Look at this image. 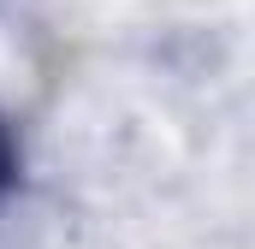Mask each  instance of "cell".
Wrapping results in <instances>:
<instances>
[{"label":"cell","instance_id":"obj_1","mask_svg":"<svg viewBox=\"0 0 255 249\" xmlns=\"http://www.w3.org/2000/svg\"><path fill=\"white\" fill-rule=\"evenodd\" d=\"M18 184H24V154H18V136H12L6 113H0V208L18 196Z\"/></svg>","mask_w":255,"mask_h":249}]
</instances>
